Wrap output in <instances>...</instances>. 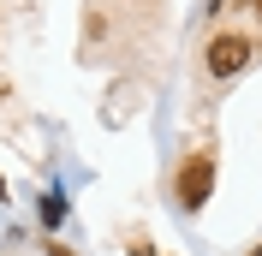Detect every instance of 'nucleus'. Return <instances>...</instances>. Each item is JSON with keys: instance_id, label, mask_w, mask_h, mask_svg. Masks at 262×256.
I'll use <instances>...</instances> for the list:
<instances>
[{"instance_id": "f257e3e1", "label": "nucleus", "mask_w": 262, "mask_h": 256, "mask_svg": "<svg viewBox=\"0 0 262 256\" xmlns=\"http://www.w3.org/2000/svg\"><path fill=\"white\" fill-rule=\"evenodd\" d=\"M173 191H179V203H185V208H203V203H209V191H214V155H209V149H196V155H185V161H179Z\"/></svg>"}, {"instance_id": "f03ea898", "label": "nucleus", "mask_w": 262, "mask_h": 256, "mask_svg": "<svg viewBox=\"0 0 262 256\" xmlns=\"http://www.w3.org/2000/svg\"><path fill=\"white\" fill-rule=\"evenodd\" d=\"M245 60H250V42H245V36H214V42H209V72H214V78L245 72Z\"/></svg>"}, {"instance_id": "7ed1b4c3", "label": "nucleus", "mask_w": 262, "mask_h": 256, "mask_svg": "<svg viewBox=\"0 0 262 256\" xmlns=\"http://www.w3.org/2000/svg\"><path fill=\"white\" fill-rule=\"evenodd\" d=\"M131 256H155V250H149V244H137V250H131Z\"/></svg>"}]
</instances>
